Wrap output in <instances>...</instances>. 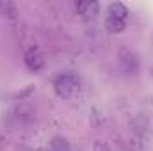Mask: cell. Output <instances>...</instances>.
Masks as SVG:
<instances>
[{
    "instance_id": "6da1fadb",
    "label": "cell",
    "mask_w": 153,
    "mask_h": 151,
    "mask_svg": "<svg viewBox=\"0 0 153 151\" xmlns=\"http://www.w3.org/2000/svg\"><path fill=\"white\" fill-rule=\"evenodd\" d=\"M53 87H55V93H57L61 98H71L76 91H78L80 85H78V78H76V76L61 75V76H57Z\"/></svg>"
},
{
    "instance_id": "277c9868",
    "label": "cell",
    "mask_w": 153,
    "mask_h": 151,
    "mask_svg": "<svg viewBox=\"0 0 153 151\" xmlns=\"http://www.w3.org/2000/svg\"><path fill=\"white\" fill-rule=\"evenodd\" d=\"M25 64L29 66L30 71H39L43 68V59L39 57L36 52H29L27 57H25Z\"/></svg>"
},
{
    "instance_id": "3957f363",
    "label": "cell",
    "mask_w": 153,
    "mask_h": 151,
    "mask_svg": "<svg viewBox=\"0 0 153 151\" xmlns=\"http://www.w3.org/2000/svg\"><path fill=\"white\" fill-rule=\"evenodd\" d=\"M128 16V9L125 4L121 2H112L109 5V18H116V20H126Z\"/></svg>"
},
{
    "instance_id": "8992f818",
    "label": "cell",
    "mask_w": 153,
    "mask_h": 151,
    "mask_svg": "<svg viewBox=\"0 0 153 151\" xmlns=\"http://www.w3.org/2000/svg\"><path fill=\"white\" fill-rule=\"evenodd\" d=\"M107 29L109 32H123L125 30V20H116V18H107Z\"/></svg>"
},
{
    "instance_id": "7a4b0ae2",
    "label": "cell",
    "mask_w": 153,
    "mask_h": 151,
    "mask_svg": "<svg viewBox=\"0 0 153 151\" xmlns=\"http://www.w3.org/2000/svg\"><path fill=\"white\" fill-rule=\"evenodd\" d=\"M98 9H100V5L94 0L93 2L91 0H80V2H76V11L84 18H94L98 14Z\"/></svg>"
},
{
    "instance_id": "5b68a950",
    "label": "cell",
    "mask_w": 153,
    "mask_h": 151,
    "mask_svg": "<svg viewBox=\"0 0 153 151\" xmlns=\"http://www.w3.org/2000/svg\"><path fill=\"white\" fill-rule=\"evenodd\" d=\"M50 151H70V144L62 137H53L50 142Z\"/></svg>"
}]
</instances>
